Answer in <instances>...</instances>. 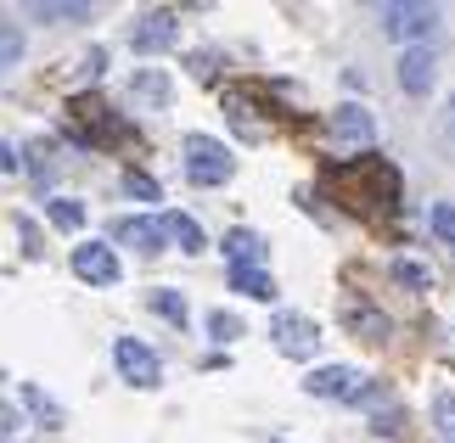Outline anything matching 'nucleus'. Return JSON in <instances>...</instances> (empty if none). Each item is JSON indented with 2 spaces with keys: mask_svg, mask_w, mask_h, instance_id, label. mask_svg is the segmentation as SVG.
<instances>
[{
  "mask_svg": "<svg viewBox=\"0 0 455 443\" xmlns=\"http://www.w3.org/2000/svg\"><path fill=\"white\" fill-rule=\"evenodd\" d=\"M331 186H338V202L355 208V214H365V219L394 214V208H399V169L382 163L377 152L348 157L343 169H331Z\"/></svg>",
  "mask_w": 455,
  "mask_h": 443,
  "instance_id": "obj_1",
  "label": "nucleus"
},
{
  "mask_svg": "<svg viewBox=\"0 0 455 443\" xmlns=\"http://www.w3.org/2000/svg\"><path fill=\"white\" fill-rule=\"evenodd\" d=\"M62 130H68V140H79V146H108L113 135H124V123L113 118V107L101 96H79V101H68Z\"/></svg>",
  "mask_w": 455,
  "mask_h": 443,
  "instance_id": "obj_2",
  "label": "nucleus"
},
{
  "mask_svg": "<svg viewBox=\"0 0 455 443\" xmlns=\"http://www.w3.org/2000/svg\"><path fill=\"white\" fill-rule=\"evenodd\" d=\"M236 174V152L214 135H186V180L191 186H225Z\"/></svg>",
  "mask_w": 455,
  "mask_h": 443,
  "instance_id": "obj_3",
  "label": "nucleus"
},
{
  "mask_svg": "<svg viewBox=\"0 0 455 443\" xmlns=\"http://www.w3.org/2000/svg\"><path fill=\"white\" fill-rule=\"evenodd\" d=\"M326 130H331V140H338V152L365 157V152H371V140H377V118L365 113L360 101H338L331 118H326Z\"/></svg>",
  "mask_w": 455,
  "mask_h": 443,
  "instance_id": "obj_4",
  "label": "nucleus"
},
{
  "mask_svg": "<svg viewBox=\"0 0 455 443\" xmlns=\"http://www.w3.org/2000/svg\"><path fill=\"white\" fill-rule=\"evenodd\" d=\"M304 387H309L315 399H371L377 393L371 376L355 370V365H321V370H309V376H304Z\"/></svg>",
  "mask_w": 455,
  "mask_h": 443,
  "instance_id": "obj_5",
  "label": "nucleus"
},
{
  "mask_svg": "<svg viewBox=\"0 0 455 443\" xmlns=\"http://www.w3.org/2000/svg\"><path fill=\"white\" fill-rule=\"evenodd\" d=\"M377 23L388 40H427L433 28H439V12L433 6H416V0H394V6L377 12Z\"/></svg>",
  "mask_w": 455,
  "mask_h": 443,
  "instance_id": "obj_6",
  "label": "nucleus"
},
{
  "mask_svg": "<svg viewBox=\"0 0 455 443\" xmlns=\"http://www.w3.org/2000/svg\"><path fill=\"white\" fill-rule=\"evenodd\" d=\"M113 360H118V376H124L130 387H157V382H164V360H157L141 336H118Z\"/></svg>",
  "mask_w": 455,
  "mask_h": 443,
  "instance_id": "obj_7",
  "label": "nucleus"
},
{
  "mask_svg": "<svg viewBox=\"0 0 455 443\" xmlns=\"http://www.w3.org/2000/svg\"><path fill=\"white\" fill-rule=\"evenodd\" d=\"M74 275L84 281V287H118L124 264H118L113 241H79L74 247Z\"/></svg>",
  "mask_w": 455,
  "mask_h": 443,
  "instance_id": "obj_8",
  "label": "nucleus"
},
{
  "mask_svg": "<svg viewBox=\"0 0 455 443\" xmlns=\"http://www.w3.org/2000/svg\"><path fill=\"white\" fill-rule=\"evenodd\" d=\"M270 343L287 353V360H309L315 348H321V331H315V320L309 314H292V309H282L270 320Z\"/></svg>",
  "mask_w": 455,
  "mask_h": 443,
  "instance_id": "obj_9",
  "label": "nucleus"
},
{
  "mask_svg": "<svg viewBox=\"0 0 455 443\" xmlns=\"http://www.w3.org/2000/svg\"><path fill=\"white\" fill-rule=\"evenodd\" d=\"M174 34H180V17L174 12H141V23L130 28V45L141 51V57H152V51H169Z\"/></svg>",
  "mask_w": 455,
  "mask_h": 443,
  "instance_id": "obj_10",
  "label": "nucleus"
},
{
  "mask_svg": "<svg viewBox=\"0 0 455 443\" xmlns=\"http://www.w3.org/2000/svg\"><path fill=\"white\" fill-rule=\"evenodd\" d=\"M433 79H439V62H433L427 45H411L405 57H399V84H405V96H427Z\"/></svg>",
  "mask_w": 455,
  "mask_h": 443,
  "instance_id": "obj_11",
  "label": "nucleus"
},
{
  "mask_svg": "<svg viewBox=\"0 0 455 443\" xmlns=\"http://www.w3.org/2000/svg\"><path fill=\"white\" fill-rule=\"evenodd\" d=\"M225 113H231L236 135H248V140H265V135H270V123L259 118V107H253V101L242 96V91H231V96H225Z\"/></svg>",
  "mask_w": 455,
  "mask_h": 443,
  "instance_id": "obj_12",
  "label": "nucleus"
},
{
  "mask_svg": "<svg viewBox=\"0 0 455 443\" xmlns=\"http://www.w3.org/2000/svg\"><path fill=\"white\" fill-rule=\"evenodd\" d=\"M231 287L242 297H259V304H275V281L259 270V264H231Z\"/></svg>",
  "mask_w": 455,
  "mask_h": 443,
  "instance_id": "obj_13",
  "label": "nucleus"
},
{
  "mask_svg": "<svg viewBox=\"0 0 455 443\" xmlns=\"http://www.w3.org/2000/svg\"><path fill=\"white\" fill-rule=\"evenodd\" d=\"M169 96H174V84L157 74V67H141V74L130 79V101H147V107H169Z\"/></svg>",
  "mask_w": 455,
  "mask_h": 443,
  "instance_id": "obj_14",
  "label": "nucleus"
},
{
  "mask_svg": "<svg viewBox=\"0 0 455 443\" xmlns=\"http://www.w3.org/2000/svg\"><path fill=\"white\" fill-rule=\"evenodd\" d=\"M113 236H118V241H130V247H141V253H152V247L164 241L169 230H164V219H118V225H113Z\"/></svg>",
  "mask_w": 455,
  "mask_h": 443,
  "instance_id": "obj_15",
  "label": "nucleus"
},
{
  "mask_svg": "<svg viewBox=\"0 0 455 443\" xmlns=\"http://www.w3.org/2000/svg\"><path fill=\"white\" fill-rule=\"evenodd\" d=\"M164 219V230H169V241H180V253H203L208 247V236H203V225L191 219V214H157Z\"/></svg>",
  "mask_w": 455,
  "mask_h": 443,
  "instance_id": "obj_16",
  "label": "nucleus"
},
{
  "mask_svg": "<svg viewBox=\"0 0 455 443\" xmlns=\"http://www.w3.org/2000/svg\"><path fill=\"white\" fill-rule=\"evenodd\" d=\"M225 253H231V264H265V236L259 230H231Z\"/></svg>",
  "mask_w": 455,
  "mask_h": 443,
  "instance_id": "obj_17",
  "label": "nucleus"
},
{
  "mask_svg": "<svg viewBox=\"0 0 455 443\" xmlns=\"http://www.w3.org/2000/svg\"><path fill=\"white\" fill-rule=\"evenodd\" d=\"M343 320L355 336H365V343H382V336H388V314H377V309H348Z\"/></svg>",
  "mask_w": 455,
  "mask_h": 443,
  "instance_id": "obj_18",
  "label": "nucleus"
},
{
  "mask_svg": "<svg viewBox=\"0 0 455 443\" xmlns=\"http://www.w3.org/2000/svg\"><path fill=\"white\" fill-rule=\"evenodd\" d=\"M388 275H394V281H399L405 292H427V287H433L427 264H416V258H394V264H388Z\"/></svg>",
  "mask_w": 455,
  "mask_h": 443,
  "instance_id": "obj_19",
  "label": "nucleus"
},
{
  "mask_svg": "<svg viewBox=\"0 0 455 443\" xmlns=\"http://www.w3.org/2000/svg\"><path fill=\"white\" fill-rule=\"evenodd\" d=\"M433 427H439L444 443H455V393H450V387L433 393Z\"/></svg>",
  "mask_w": 455,
  "mask_h": 443,
  "instance_id": "obj_20",
  "label": "nucleus"
},
{
  "mask_svg": "<svg viewBox=\"0 0 455 443\" xmlns=\"http://www.w3.org/2000/svg\"><path fill=\"white\" fill-rule=\"evenodd\" d=\"M427 230H433L439 241L455 247V202H433V208H427Z\"/></svg>",
  "mask_w": 455,
  "mask_h": 443,
  "instance_id": "obj_21",
  "label": "nucleus"
},
{
  "mask_svg": "<svg viewBox=\"0 0 455 443\" xmlns=\"http://www.w3.org/2000/svg\"><path fill=\"white\" fill-rule=\"evenodd\" d=\"M23 404H28V410H34V415L45 421V427H62V421H68V415L57 410V404H51V399L40 393V387H23Z\"/></svg>",
  "mask_w": 455,
  "mask_h": 443,
  "instance_id": "obj_22",
  "label": "nucleus"
},
{
  "mask_svg": "<svg viewBox=\"0 0 455 443\" xmlns=\"http://www.w3.org/2000/svg\"><path fill=\"white\" fill-rule=\"evenodd\" d=\"M152 309L164 314L169 326H186V297L180 292H152Z\"/></svg>",
  "mask_w": 455,
  "mask_h": 443,
  "instance_id": "obj_23",
  "label": "nucleus"
},
{
  "mask_svg": "<svg viewBox=\"0 0 455 443\" xmlns=\"http://www.w3.org/2000/svg\"><path fill=\"white\" fill-rule=\"evenodd\" d=\"M124 191H130V197H141V202H157V197H164V191H157V180H152V174H141V169H124Z\"/></svg>",
  "mask_w": 455,
  "mask_h": 443,
  "instance_id": "obj_24",
  "label": "nucleus"
},
{
  "mask_svg": "<svg viewBox=\"0 0 455 443\" xmlns=\"http://www.w3.org/2000/svg\"><path fill=\"white\" fill-rule=\"evenodd\" d=\"M208 336H214V343H236V336H242V320H236V314H208Z\"/></svg>",
  "mask_w": 455,
  "mask_h": 443,
  "instance_id": "obj_25",
  "label": "nucleus"
},
{
  "mask_svg": "<svg viewBox=\"0 0 455 443\" xmlns=\"http://www.w3.org/2000/svg\"><path fill=\"white\" fill-rule=\"evenodd\" d=\"M51 225L79 230V225H84V208H79V202H68V197H57V202H51Z\"/></svg>",
  "mask_w": 455,
  "mask_h": 443,
  "instance_id": "obj_26",
  "label": "nucleus"
},
{
  "mask_svg": "<svg viewBox=\"0 0 455 443\" xmlns=\"http://www.w3.org/2000/svg\"><path fill=\"white\" fill-rule=\"evenodd\" d=\"M17 241H23V253H28V258H40V253H45V241H40V225H34V219H23V214H17Z\"/></svg>",
  "mask_w": 455,
  "mask_h": 443,
  "instance_id": "obj_27",
  "label": "nucleus"
},
{
  "mask_svg": "<svg viewBox=\"0 0 455 443\" xmlns=\"http://www.w3.org/2000/svg\"><path fill=\"white\" fill-rule=\"evenodd\" d=\"M101 67H108V51H84V62H79V79L91 84V79H101Z\"/></svg>",
  "mask_w": 455,
  "mask_h": 443,
  "instance_id": "obj_28",
  "label": "nucleus"
},
{
  "mask_svg": "<svg viewBox=\"0 0 455 443\" xmlns=\"http://www.w3.org/2000/svg\"><path fill=\"white\" fill-rule=\"evenodd\" d=\"M439 140H444V152L455 157V96H450V107H444V118H439Z\"/></svg>",
  "mask_w": 455,
  "mask_h": 443,
  "instance_id": "obj_29",
  "label": "nucleus"
},
{
  "mask_svg": "<svg viewBox=\"0 0 455 443\" xmlns=\"http://www.w3.org/2000/svg\"><path fill=\"white\" fill-rule=\"evenodd\" d=\"M191 74H197V79H214L220 74V57H214V51H197V57H191Z\"/></svg>",
  "mask_w": 455,
  "mask_h": 443,
  "instance_id": "obj_30",
  "label": "nucleus"
},
{
  "mask_svg": "<svg viewBox=\"0 0 455 443\" xmlns=\"http://www.w3.org/2000/svg\"><path fill=\"white\" fill-rule=\"evenodd\" d=\"M377 432H405V415H399V404H388V415L377 410V421H371Z\"/></svg>",
  "mask_w": 455,
  "mask_h": 443,
  "instance_id": "obj_31",
  "label": "nucleus"
},
{
  "mask_svg": "<svg viewBox=\"0 0 455 443\" xmlns=\"http://www.w3.org/2000/svg\"><path fill=\"white\" fill-rule=\"evenodd\" d=\"M45 17H57V23H62V17H68V23H79V17H91V6H40Z\"/></svg>",
  "mask_w": 455,
  "mask_h": 443,
  "instance_id": "obj_32",
  "label": "nucleus"
},
{
  "mask_svg": "<svg viewBox=\"0 0 455 443\" xmlns=\"http://www.w3.org/2000/svg\"><path fill=\"white\" fill-rule=\"evenodd\" d=\"M6 67H17V23H6Z\"/></svg>",
  "mask_w": 455,
  "mask_h": 443,
  "instance_id": "obj_33",
  "label": "nucleus"
},
{
  "mask_svg": "<svg viewBox=\"0 0 455 443\" xmlns=\"http://www.w3.org/2000/svg\"><path fill=\"white\" fill-rule=\"evenodd\" d=\"M275 443H287V438H275Z\"/></svg>",
  "mask_w": 455,
  "mask_h": 443,
  "instance_id": "obj_34",
  "label": "nucleus"
}]
</instances>
